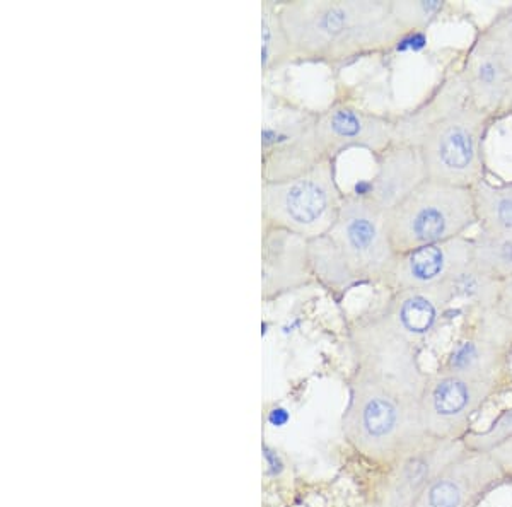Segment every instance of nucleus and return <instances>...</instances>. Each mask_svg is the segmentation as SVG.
Masks as SVG:
<instances>
[{
    "label": "nucleus",
    "instance_id": "f257e3e1",
    "mask_svg": "<svg viewBox=\"0 0 512 507\" xmlns=\"http://www.w3.org/2000/svg\"><path fill=\"white\" fill-rule=\"evenodd\" d=\"M492 122L453 76L424 105L395 120V144L419 147L427 180L473 188L485 180L483 147Z\"/></svg>",
    "mask_w": 512,
    "mask_h": 507
},
{
    "label": "nucleus",
    "instance_id": "f03ea898",
    "mask_svg": "<svg viewBox=\"0 0 512 507\" xmlns=\"http://www.w3.org/2000/svg\"><path fill=\"white\" fill-rule=\"evenodd\" d=\"M280 21L294 59L344 64L386 52L408 36L395 0H297L280 2Z\"/></svg>",
    "mask_w": 512,
    "mask_h": 507
},
{
    "label": "nucleus",
    "instance_id": "7ed1b4c3",
    "mask_svg": "<svg viewBox=\"0 0 512 507\" xmlns=\"http://www.w3.org/2000/svg\"><path fill=\"white\" fill-rule=\"evenodd\" d=\"M398 258L386 214L357 193L345 195L332 228L309 241L313 277L328 289L344 291L357 284L391 287Z\"/></svg>",
    "mask_w": 512,
    "mask_h": 507
},
{
    "label": "nucleus",
    "instance_id": "20e7f679",
    "mask_svg": "<svg viewBox=\"0 0 512 507\" xmlns=\"http://www.w3.org/2000/svg\"><path fill=\"white\" fill-rule=\"evenodd\" d=\"M349 403L342 432L352 448L381 467L395 463L429 443L419 402L403 395L367 369L355 368L347 381Z\"/></svg>",
    "mask_w": 512,
    "mask_h": 507
},
{
    "label": "nucleus",
    "instance_id": "39448f33",
    "mask_svg": "<svg viewBox=\"0 0 512 507\" xmlns=\"http://www.w3.org/2000/svg\"><path fill=\"white\" fill-rule=\"evenodd\" d=\"M477 224L472 188L425 180L386 214V229L398 255L461 238Z\"/></svg>",
    "mask_w": 512,
    "mask_h": 507
},
{
    "label": "nucleus",
    "instance_id": "423d86ee",
    "mask_svg": "<svg viewBox=\"0 0 512 507\" xmlns=\"http://www.w3.org/2000/svg\"><path fill=\"white\" fill-rule=\"evenodd\" d=\"M335 159L291 180L263 181V224L287 229L304 239L320 238L332 228L345 193L337 183Z\"/></svg>",
    "mask_w": 512,
    "mask_h": 507
},
{
    "label": "nucleus",
    "instance_id": "0eeeda50",
    "mask_svg": "<svg viewBox=\"0 0 512 507\" xmlns=\"http://www.w3.org/2000/svg\"><path fill=\"white\" fill-rule=\"evenodd\" d=\"M355 368L367 369L419 402L429 374L420 366V347L396 332L378 311L359 316L347 332Z\"/></svg>",
    "mask_w": 512,
    "mask_h": 507
},
{
    "label": "nucleus",
    "instance_id": "6e6552de",
    "mask_svg": "<svg viewBox=\"0 0 512 507\" xmlns=\"http://www.w3.org/2000/svg\"><path fill=\"white\" fill-rule=\"evenodd\" d=\"M262 129L263 181L304 175L325 161L318 140V113L301 110L265 93Z\"/></svg>",
    "mask_w": 512,
    "mask_h": 507
},
{
    "label": "nucleus",
    "instance_id": "1a4fd4ad",
    "mask_svg": "<svg viewBox=\"0 0 512 507\" xmlns=\"http://www.w3.org/2000/svg\"><path fill=\"white\" fill-rule=\"evenodd\" d=\"M502 386L443 371L431 374L419 400L420 420L427 436L439 441H461L472 431L478 412Z\"/></svg>",
    "mask_w": 512,
    "mask_h": 507
},
{
    "label": "nucleus",
    "instance_id": "9d476101",
    "mask_svg": "<svg viewBox=\"0 0 512 507\" xmlns=\"http://www.w3.org/2000/svg\"><path fill=\"white\" fill-rule=\"evenodd\" d=\"M511 480L485 453L466 449L437 473L414 507H477Z\"/></svg>",
    "mask_w": 512,
    "mask_h": 507
},
{
    "label": "nucleus",
    "instance_id": "9b49d317",
    "mask_svg": "<svg viewBox=\"0 0 512 507\" xmlns=\"http://www.w3.org/2000/svg\"><path fill=\"white\" fill-rule=\"evenodd\" d=\"M316 130L325 158L335 161L349 149H366L378 158L395 144V120L349 103H335L318 113Z\"/></svg>",
    "mask_w": 512,
    "mask_h": 507
},
{
    "label": "nucleus",
    "instance_id": "f8f14e48",
    "mask_svg": "<svg viewBox=\"0 0 512 507\" xmlns=\"http://www.w3.org/2000/svg\"><path fill=\"white\" fill-rule=\"evenodd\" d=\"M465 451L463 441L439 439L415 449L390 467L379 487L376 507H414L437 473Z\"/></svg>",
    "mask_w": 512,
    "mask_h": 507
},
{
    "label": "nucleus",
    "instance_id": "ddd939ff",
    "mask_svg": "<svg viewBox=\"0 0 512 507\" xmlns=\"http://www.w3.org/2000/svg\"><path fill=\"white\" fill-rule=\"evenodd\" d=\"M458 76L478 110L494 120L512 110V69L482 33L466 53Z\"/></svg>",
    "mask_w": 512,
    "mask_h": 507
},
{
    "label": "nucleus",
    "instance_id": "4468645a",
    "mask_svg": "<svg viewBox=\"0 0 512 507\" xmlns=\"http://www.w3.org/2000/svg\"><path fill=\"white\" fill-rule=\"evenodd\" d=\"M313 279L309 241L287 229L263 224L262 296L279 298L308 286Z\"/></svg>",
    "mask_w": 512,
    "mask_h": 507
},
{
    "label": "nucleus",
    "instance_id": "2eb2a0df",
    "mask_svg": "<svg viewBox=\"0 0 512 507\" xmlns=\"http://www.w3.org/2000/svg\"><path fill=\"white\" fill-rule=\"evenodd\" d=\"M472 262L473 239L465 236L424 246L400 255L391 287L395 291L434 289Z\"/></svg>",
    "mask_w": 512,
    "mask_h": 507
},
{
    "label": "nucleus",
    "instance_id": "dca6fc26",
    "mask_svg": "<svg viewBox=\"0 0 512 507\" xmlns=\"http://www.w3.org/2000/svg\"><path fill=\"white\" fill-rule=\"evenodd\" d=\"M425 180L427 171L419 147L393 144L383 154H379L378 173L369 183L366 192L357 195L371 200L379 210L388 214Z\"/></svg>",
    "mask_w": 512,
    "mask_h": 507
},
{
    "label": "nucleus",
    "instance_id": "f3484780",
    "mask_svg": "<svg viewBox=\"0 0 512 507\" xmlns=\"http://www.w3.org/2000/svg\"><path fill=\"white\" fill-rule=\"evenodd\" d=\"M449 306L443 292L434 287L425 291H395L378 313L396 332L422 347L436 332Z\"/></svg>",
    "mask_w": 512,
    "mask_h": 507
},
{
    "label": "nucleus",
    "instance_id": "a211bd4d",
    "mask_svg": "<svg viewBox=\"0 0 512 507\" xmlns=\"http://www.w3.org/2000/svg\"><path fill=\"white\" fill-rule=\"evenodd\" d=\"M511 356L512 350L473 332L454 344L439 371L506 385Z\"/></svg>",
    "mask_w": 512,
    "mask_h": 507
},
{
    "label": "nucleus",
    "instance_id": "6ab92c4d",
    "mask_svg": "<svg viewBox=\"0 0 512 507\" xmlns=\"http://www.w3.org/2000/svg\"><path fill=\"white\" fill-rule=\"evenodd\" d=\"M501 286L502 280L495 279L472 262L466 265L465 269L451 275L441 286H437V289L443 292L449 304L460 301L477 311H483L495 303V299L501 292Z\"/></svg>",
    "mask_w": 512,
    "mask_h": 507
},
{
    "label": "nucleus",
    "instance_id": "aec40b11",
    "mask_svg": "<svg viewBox=\"0 0 512 507\" xmlns=\"http://www.w3.org/2000/svg\"><path fill=\"white\" fill-rule=\"evenodd\" d=\"M472 190L480 231L512 236V183L490 185L483 180Z\"/></svg>",
    "mask_w": 512,
    "mask_h": 507
},
{
    "label": "nucleus",
    "instance_id": "412c9836",
    "mask_svg": "<svg viewBox=\"0 0 512 507\" xmlns=\"http://www.w3.org/2000/svg\"><path fill=\"white\" fill-rule=\"evenodd\" d=\"M294 59L291 43L282 26L279 4L267 0L262 6V72L263 76L279 70Z\"/></svg>",
    "mask_w": 512,
    "mask_h": 507
},
{
    "label": "nucleus",
    "instance_id": "4be33fe9",
    "mask_svg": "<svg viewBox=\"0 0 512 507\" xmlns=\"http://www.w3.org/2000/svg\"><path fill=\"white\" fill-rule=\"evenodd\" d=\"M477 333L512 350V277L502 280L495 303L489 309L478 311Z\"/></svg>",
    "mask_w": 512,
    "mask_h": 507
},
{
    "label": "nucleus",
    "instance_id": "5701e85b",
    "mask_svg": "<svg viewBox=\"0 0 512 507\" xmlns=\"http://www.w3.org/2000/svg\"><path fill=\"white\" fill-rule=\"evenodd\" d=\"M473 263L495 279H511L512 236L480 231L473 239Z\"/></svg>",
    "mask_w": 512,
    "mask_h": 507
},
{
    "label": "nucleus",
    "instance_id": "b1692460",
    "mask_svg": "<svg viewBox=\"0 0 512 507\" xmlns=\"http://www.w3.org/2000/svg\"><path fill=\"white\" fill-rule=\"evenodd\" d=\"M446 2L441 0H403L396 2L395 12L403 28L407 30L408 35L415 33H424L431 26L439 14L444 11Z\"/></svg>",
    "mask_w": 512,
    "mask_h": 507
},
{
    "label": "nucleus",
    "instance_id": "393cba45",
    "mask_svg": "<svg viewBox=\"0 0 512 507\" xmlns=\"http://www.w3.org/2000/svg\"><path fill=\"white\" fill-rule=\"evenodd\" d=\"M512 436V407L504 408L485 431H470L461 439L465 448L473 453H490L495 446Z\"/></svg>",
    "mask_w": 512,
    "mask_h": 507
},
{
    "label": "nucleus",
    "instance_id": "a878e982",
    "mask_svg": "<svg viewBox=\"0 0 512 507\" xmlns=\"http://www.w3.org/2000/svg\"><path fill=\"white\" fill-rule=\"evenodd\" d=\"M482 35L494 45L495 50L501 53L502 59L512 69V4L502 9L489 26L482 31Z\"/></svg>",
    "mask_w": 512,
    "mask_h": 507
},
{
    "label": "nucleus",
    "instance_id": "bb28decb",
    "mask_svg": "<svg viewBox=\"0 0 512 507\" xmlns=\"http://www.w3.org/2000/svg\"><path fill=\"white\" fill-rule=\"evenodd\" d=\"M487 455L499 465L502 472L506 473V477L512 482V436L499 446H495Z\"/></svg>",
    "mask_w": 512,
    "mask_h": 507
}]
</instances>
